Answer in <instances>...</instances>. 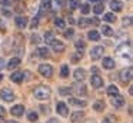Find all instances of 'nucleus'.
Returning <instances> with one entry per match:
<instances>
[{"instance_id": "obj_19", "label": "nucleus", "mask_w": 133, "mask_h": 123, "mask_svg": "<svg viewBox=\"0 0 133 123\" xmlns=\"http://www.w3.org/2000/svg\"><path fill=\"white\" fill-rule=\"evenodd\" d=\"M10 80H12L13 83H22V80H23V73H22V72H15V73H12V76H10Z\"/></svg>"}, {"instance_id": "obj_32", "label": "nucleus", "mask_w": 133, "mask_h": 123, "mask_svg": "<svg viewBox=\"0 0 133 123\" xmlns=\"http://www.w3.org/2000/svg\"><path fill=\"white\" fill-rule=\"evenodd\" d=\"M50 7H52V3H50V0H42V6H40L42 10H49Z\"/></svg>"}, {"instance_id": "obj_10", "label": "nucleus", "mask_w": 133, "mask_h": 123, "mask_svg": "<svg viewBox=\"0 0 133 123\" xmlns=\"http://www.w3.org/2000/svg\"><path fill=\"white\" fill-rule=\"evenodd\" d=\"M73 76H75L76 82H83L84 77H86V72H84V69L77 67V69L75 70V73H73Z\"/></svg>"}, {"instance_id": "obj_8", "label": "nucleus", "mask_w": 133, "mask_h": 123, "mask_svg": "<svg viewBox=\"0 0 133 123\" xmlns=\"http://www.w3.org/2000/svg\"><path fill=\"white\" fill-rule=\"evenodd\" d=\"M90 83H92L93 87H102V86H103V79H102L97 73H95L90 77Z\"/></svg>"}, {"instance_id": "obj_30", "label": "nucleus", "mask_w": 133, "mask_h": 123, "mask_svg": "<svg viewBox=\"0 0 133 123\" xmlns=\"http://www.w3.org/2000/svg\"><path fill=\"white\" fill-rule=\"evenodd\" d=\"M60 76L63 77V79L69 77V66H67V64H62V69H60Z\"/></svg>"}, {"instance_id": "obj_42", "label": "nucleus", "mask_w": 133, "mask_h": 123, "mask_svg": "<svg viewBox=\"0 0 133 123\" xmlns=\"http://www.w3.org/2000/svg\"><path fill=\"white\" fill-rule=\"evenodd\" d=\"M37 24H39V20H37V17H35V19H33V22H32V27L35 29Z\"/></svg>"}, {"instance_id": "obj_40", "label": "nucleus", "mask_w": 133, "mask_h": 123, "mask_svg": "<svg viewBox=\"0 0 133 123\" xmlns=\"http://www.w3.org/2000/svg\"><path fill=\"white\" fill-rule=\"evenodd\" d=\"M130 24H132V17H124L123 26H130Z\"/></svg>"}, {"instance_id": "obj_24", "label": "nucleus", "mask_w": 133, "mask_h": 123, "mask_svg": "<svg viewBox=\"0 0 133 123\" xmlns=\"http://www.w3.org/2000/svg\"><path fill=\"white\" fill-rule=\"evenodd\" d=\"M107 94H109V96H117V94H119V89L117 87H116V86L115 85H110L109 86V87H107Z\"/></svg>"}, {"instance_id": "obj_39", "label": "nucleus", "mask_w": 133, "mask_h": 123, "mask_svg": "<svg viewBox=\"0 0 133 123\" xmlns=\"http://www.w3.org/2000/svg\"><path fill=\"white\" fill-rule=\"evenodd\" d=\"M56 4H57V7H63V6H66L67 0H55Z\"/></svg>"}, {"instance_id": "obj_14", "label": "nucleus", "mask_w": 133, "mask_h": 123, "mask_svg": "<svg viewBox=\"0 0 133 123\" xmlns=\"http://www.w3.org/2000/svg\"><path fill=\"white\" fill-rule=\"evenodd\" d=\"M102 64H103L104 69L110 70V69L115 67V60H113L112 57H103V60H102Z\"/></svg>"}, {"instance_id": "obj_20", "label": "nucleus", "mask_w": 133, "mask_h": 123, "mask_svg": "<svg viewBox=\"0 0 133 123\" xmlns=\"http://www.w3.org/2000/svg\"><path fill=\"white\" fill-rule=\"evenodd\" d=\"M82 117H83V112H73L72 116H70V122L72 123H77L82 120Z\"/></svg>"}, {"instance_id": "obj_33", "label": "nucleus", "mask_w": 133, "mask_h": 123, "mask_svg": "<svg viewBox=\"0 0 133 123\" xmlns=\"http://www.w3.org/2000/svg\"><path fill=\"white\" fill-rule=\"evenodd\" d=\"M69 7L75 10V9L80 7V2H79V0H69Z\"/></svg>"}, {"instance_id": "obj_46", "label": "nucleus", "mask_w": 133, "mask_h": 123, "mask_svg": "<svg viewBox=\"0 0 133 123\" xmlns=\"http://www.w3.org/2000/svg\"><path fill=\"white\" fill-rule=\"evenodd\" d=\"M102 123H112V122H110L109 119H104V120H103V122H102Z\"/></svg>"}, {"instance_id": "obj_12", "label": "nucleus", "mask_w": 133, "mask_h": 123, "mask_svg": "<svg viewBox=\"0 0 133 123\" xmlns=\"http://www.w3.org/2000/svg\"><path fill=\"white\" fill-rule=\"evenodd\" d=\"M110 9H112L113 11H116V13H119V11L123 10V3H122L120 0H112V2H110Z\"/></svg>"}, {"instance_id": "obj_28", "label": "nucleus", "mask_w": 133, "mask_h": 123, "mask_svg": "<svg viewBox=\"0 0 133 123\" xmlns=\"http://www.w3.org/2000/svg\"><path fill=\"white\" fill-rule=\"evenodd\" d=\"M59 93H60L62 96H69V94L72 93V87H69V86H63V87H59Z\"/></svg>"}, {"instance_id": "obj_45", "label": "nucleus", "mask_w": 133, "mask_h": 123, "mask_svg": "<svg viewBox=\"0 0 133 123\" xmlns=\"http://www.w3.org/2000/svg\"><path fill=\"white\" fill-rule=\"evenodd\" d=\"M47 123H57V120H56V119H50V120H47Z\"/></svg>"}, {"instance_id": "obj_41", "label": "nucleus", "mask_w": 133, "mask_h": 123, "mask_svg": "<svg viewBox=\"0 0 133 123\" xmlns=\"http://www.w3.org/2000/svg\"><path fill=\"white\" fill-rule=\"evenodd\" d=\"M73 34H75L73 29H69V30H66V31H64V36H66V37H72Z\"/></svg>"}, {"instance_id": "obj_6", "label": "nucleus", "mask_w": 133, "mask_h": 123, "mask_svg": "<svg viewBox=\"0 0 133 123\" xmlns=\"http://www.w3.org/2000/svg\"><path fill=\"white\" fill-rule=\"evenodd\" d=\"M56 110H57V113L63 117H66L67 114H69V107H67V105L63 102H59L57 105H56Z\"/></svg>"}, {"instance_id": "obj_15", "label": "nucleus", "mask_w": 133, "mask_h": 123, "mask_svg": "<svg viewBox=\"0 0 133 123\" xmlns=\"http://www.w3.org/2000/svg\"><path fill=\"white\" fill-rule=\"evenodd\" d=\"M69 103L73 106H77V107H84L87 105L86 100H82V99H76V97H69Z\"/></svg>"}, {"instance_id": "obj_16", "label": "nucleus", "mask_w": 133, "mask_h": 123, "mask_svg": "<svg viewBox=\"0 0 133 123\" xmlns=\"http://www.w3.org/2000/svg\"><path fill=\"white\" fill-rule=\"evenodd\" d=\"M15 22H16V26H17L19 29H24L27 26V19L23 16H17L15 19Z\"/></svg>"}, {"instance_id": "obj_38", "label": "nucleus", "mask_w": 133, "mask_h": 123, "mask_svg": "<svg viewBox=\"0 0 133 123\" xmlns=\"http://www.w3.org/2000/svg\"><path fill=\"white\" fill-rule=\"evenodd\" d=\"M0 4L6 6V7H10V6L13 4V0H0Z\"/></svg>"}, {"instance_id": "obj_4", "label": "nucleus", "mask_w": 133, "mask_h": 123, "mask_svg": "<svg viewBox=\"0 0 133 123\" xmlns=\"http://www.w3.org/2000/svg\"><path fill=\"white\" fill-rule=\"evenodd\" d=\"M132 74H133L132 67L123 69V70L120 72V74H119V77H120V82H122V83H129L130 80H132Z\"/></svg>"}, {"instance_id": "obj_7", "label": "nucleus", "mask_w": 133, "mask_h": 123, "mask_svg": "<svg viewBox=\"0 0 133 123\" xmlns=\"http://www.w3.org/2000/svg\"><path fill=\"white\" fill-rule=\"evenodd\" d=\"M112 105H113V107H116V109L123 107V106H124V97L120 96V94H117V96H113Z\"/></svg>"}, {"instance_id": "obj_21", "label": "nucleus", "mask_w": 133, "mask_h": 123, "mask_svg": "<svg viewBox=\"0 0 133 123\" xmlns=\"http://www.w3.org/2000/svg\"><path fill=\"white\" fill-rule=\"evenodd\" d=\"M87 37H89L90 40H93V42H97V40L100 39V34H99L97 30H90L89 33H87Z\"/></svg>"}, {"instance_id": "obj_5", "label": "nucleus", "mask_w": 133, "mask_h": 123, "mask_svg": "<svg viewBox=\"0 0 133 123\" xmlns=\"http://www.w3.org/2000/svg\"><path fill=\"white\" fill-rule=\"evenodd\" d=\"M39 73L44 77H52L53 67L50 64H39Z\"/></svg>"}, {"instance_id": "obj_48", "label": "nucleus", "mask_w": 133, "mask_h": 123, "mask_svg": "<svg viewBox=\"0 0 133 123\" xmlns=\"http://www.w3.org/2000/svg\"><path fill=\"white\" fill-rule=\"evenodd\" d=\"M2 79H3V74L0 73V82H2Z\"/></svg>"}, {"instance_id": "obj_43", "label": "nucleus", "mask_w": 133, "mask_h": 123, "mask_svg": "<svg viewBox=\"0 0 133 123\" xmlns=\"http://www.w3.org/2000/svg\"><path fill=\"white\" fill-rule=\"evenodd\" d=\"M4 113H6V110H4L3 106L0 105V117H3V116H4Z\"/></svg>"}, {"instance_id": "obj_22", "label": "nucleus", "mask_w": 133, "mask_h": 123, "mask_svg": "<svg viewBox=\"0 0 133 123\" xmlns=\"http://www.w3.org/2000/svg\"><path fill=\"white\" fill-rule=\"evenodd\" d=\"M77 24L80 26L82 29H84V27H89L90 24H92V19H86V17H83V19H80L77 22Z\"/></svg>"}, {"instance_id": "obj_18", "label": "nucleus", "mask_w": 133, "mask_h": 123, "mask_svg": "<svg viewBox=\"0 0 133 123\" xmlns=\"http://www.w3.org/2000/svg\"><path fill=\"white\" fill-rule=\"evenodd\" d=\"M75 46H76V49H77V53L82 56V53H83L84 49H86V43H84L82 39H79V40H76V42H75Z\"/></svg>"}, {"instance_id": "obj_50", "label": "nucleus", "mask_w": 133, "mask_h": 123, "mask_svg": "<svg viewBox=\"0 0 133 123\" xmlns=\"http://www.w3.org/2000/svg\"><path fill=\"white\" fill-rule=\"evenodd\" d=\"M102 2H106V0H102Z\"/></svg>"}, {"instance_id": "obj_44", "label": "nucleus", "mask_w": 133, "mask_h": 123, "mask_svg": "<svg viewBox=\"0 0 133 123\" xmlns=\"http://www.w3.org/2000/svg\"><path fill=\"white\" fill-rule=\"evenodd\" d=\"M4 67H6V64H4V60L0 57V70H2V69H4Z\"/></svg>"}, {"instance_id": "obj_17", "label": "nucleus", "mask_w": 133, "mask_h": 123, "mask_svg": "<svg viewBox=\"0 0 133 123\" xmlns=\"http://www.w3.org/2000/svg\"><path fill=\"white\" fill-rule=\"evenodd\" d=\"M19 64H20V59H19V57H12V59L9 60V63L6 64V67L9 69V70H12V69H16Z\"/></svg>"}, {"instance_id": "obj_34", "label": "nucleus", "mask_w": 133, "mask_h": 123, "mask_svg": "<svg viewBox=\"0 0 133 123\" xmlns=\"http://www.w3.org/2000/svg\"><path fill=\"white\" fill-rule=\"evenodd\" d=\"M80 11H82L83 14H89V13H90V6L87 4V3L82 4V6H80Z\"/></svg>"}, {"instance_id": "obj_27", "label": "nucleus", "mask_w": 133, "mask_h": 123, "mask_svg": "<svg viewBox=\"0 0 133 123\" xmlns=\"http://www.w3.org/2000/svg\"><path fill=\"white\" fill-rule=\"evenodd\" d=\"M93 109H95L96 112H102L104 109V102L103 100H97V102L93 103Z\"/></svg>"}, {"instance_id": "obj_26", "label": "nucleus", "mask_w": 133, "mask_h": 123, "mask_svg": "<svg viewBox=\"0 0 133 123\" xmlns=\"http://www.w3.org/2000/svg\"><path fill=\"white\" fill-rule=\"evenodd\" d=\"M37 53H39V56L40 57H49V49L46 47V46H43V47H39L37 49Z\"/></svg>"}, {"instance_id": "obj_36", "label": "nucleus", "mask_w": 133, "mask_h": 123, "mask_svg": "<svg viewBox=\"0 0 133 123\" xmlns=\"http://www.w3.org/2000/svg\"><path fill=\"white\" fill-rule=\"evenodd\" d=\"M103 4H96L95 7H93V11H95L96 14H100V13H103Z\"/></svg>"}, {"instance_id": "obj_11", "label": "nucleus", "mask_w": 133, "mask_h": 123, "mask_svg": "<svg viewBox=\"0 0 133 123\" xmlns=\"http://www.w3.org/2000/svg\"><path fill=\"white\" fill-rule=\"evenodd\" d=\"M72 87V92H76V93H79V94H86V89H84V85L82 82H76L73 86H70Z\"/></svg>"}, {"instance_id": "obj_2", "label": "nucleus", "mask_w": 133, "mask_h": 123, "mask_svg": "<svg viewBox=\"0 0 133 123\" xmlns=\"http://www.w3.org/2000/svg\"><path fill=\"white\" fill-rule=\"evenodd\" d=\"M103 53H104L103 46H95V47L92 49V51H90V59L92 60H99V59H102Z\"/></svg>"}, {"instance_id": "obj_1", "label": "nucleus", "mask_w": 133, "mask_h": 123, "mask_svg": "<svg viewBox=\"0 0 133 123\" xmlns=\"http://www.w3.org/2000/svg\"><path fill=\"white\" fill-rule=\"evenodd\" d=\"M33 94L39 100H47L50 97V94H52V90H50L49 86H37L33 90Z\"/></svg>"}, {"instance_id": "obj_13", "label": "nucleus", "mask_w": 133, "mask_h": 123, "mask_svg": "<svg viewBox=\"0 0 133 123\" xmlns=\"http://www.w3.org/2000/svg\"><path fill=\"white\" fill-rule=\"evenodd\" d=\"M23 113H24L23 105H16V106H13V107H12V114H13V116L19 117V116H23Z\"/></svg>"}, {"instance_id": "obj_29", "label": "nucleus", "mask_w": 133, "mask_h": 123, "mask_svg": "<svg viewBox=\"0 0 133 123\" xmlns=\"http://www.w3.org/2000/svg\"><path fill=\"white\" fill-rule=\"evenodd\" d=\"M103 20L104 22H107V23H113V22H116V16H115V13H106L103 16Z\"/></svg>"}, {"instance_id": "obj_35", "label": "nucleus", "mask_w": 133, "mask_h": 123, "mask_svg": "<svg viewBox=\"0 0 133 123\" xmlns=\"http://www.w3.org/2000/svg\"><path fill=\"white\" fill-rule=\"evenodd\" d=\"M27 119H29L30 122H36V120L39 119V114L36 113V112H30V113L27 114Z\"/></svg>"}, {"instance_id": "obj_37", "label": "nucleus", "mask_w": 133, "mask_h": 123, "mask_svg": "<svg viewBox=\"0 0 133 123\" xmlns=\"http://www.w3.org/2000/svg\"><path fill=\"white\" fill-rule=\"evenodd\" d=\"M32 43L33 44L40 43V36H39V34H32Z\"/></svg>"}, {"instance_id": "obj_47", "label": "nucleus", "mask_w": 133, "mask_h": 123, "mask_svg": "<svg viewBox=\"0 0 133 123\" xmlns=\"http://www.w3.org/2000/svg\"><path fill=\"white\" fill-rule=\"evenodd\" d=\"M4 123H17V122H15V120H7V122H4Z\"/></svg>"}, {"instance_id": "obj_25", "label": "nucleus", "mask_w": 133, "mask_h": 123, "mask_svg": "<svg viewBox=\"0 0 133 123\" xmlns=\"http://www.w3.org/2000/svg\"><path fill=\"white\" fill-rule=\"evenodd\" d=\"M53 42H55V34H53L52 31H47V33L44 34V43H46V44H52Z\"/></svg>"}, {"instance_id": "obj_9", "label": "nucleus", "mask_w": 133, "mask_h": 123, "mask_svg": "<svg viewBox=\"0 0 133 123\" xmlns=\"http://www.w3.org/2000/svg\"><path fill=\"white\" fill-rule=\"evenodd\" d=\"M52 49L56 51V53H63L66 50V46H64L63 42H59V40L55 39V42L52 43Z\"/></svg>"}, {"instance_id": "obj_49", "label": "nucleus", "mask_w": 133, "mask_h": 123, "mask_svg": "<svg viewBox=\"0 0 133 123\" xmlns=\"http://www.w3.org/2000/svg\"><path fill=\"white\" fill-rule=\"evenodd\" d=\"M89 2H97V0H89Z\"/></svg>"}, {"instance_id": "obj_3", "label": "nucleus", "mask_w": 133, "mask_h": 123, "mask_svg": "<svg viewBox=\"0 0 133 123\" xmlns=\"http://www.w3.org/2000/svg\"><path fill=\"white\" fill-rule=\"evenodd\" d=\"M0 99H3L4 102H12L15 100V93L9 87H3L0 90Z\"/></svg>"}, {"instance_id": "obj_23", "label": "nucleus", "mask_w": 133, "mask_h": 123, "mask_svg": "<svg viewBox=\"0 0 133 123\" xmlns=\"http://www.w3.org/2000/svg\"><path fill=\"white\" fill-rule=\"evenodd\" d=\"M102 33L104 34V36H113V29L110 27V26H107V24H103L102 26Z\"/></svg>"}, {"instance_id": "obj_31", "label": "nucleus", "mask_w": 133, "mask_h": 123, "mask_svg": "<svg viewBox=\"0 0 133 123\" xmlns=\"http://www.w3.org/2000/svg\"><path fill=\"white\" fill-rule=\"evenodd\" d=\"M55 24L57 26L59 29H66V22H64L62 17H56V19H55Z\"/></svg>"}]
</instances>
